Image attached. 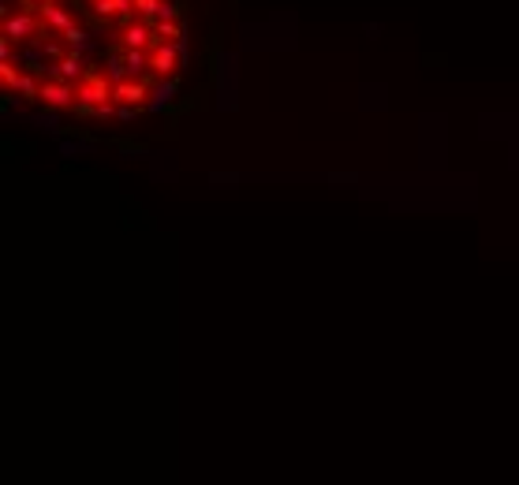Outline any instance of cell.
Here are the masks:
<instances>
[{
    "instance_id": "6da1fadb",
    "label": "cell",
    "mask_w": 519,
    "mask_h": 485,
    "mask_svg": "<svg viewBox=\"0 0 519 485\" xmlns=\"http://www.w3.org/2000/svg\"><path fill=\"white\" fill-rule=\"evenodd\" d=\"M38 19L41 15H30V11H15L4 19V38L8 41H26V38H34L38 34Z\"/></svg>"
},
{
    "instance_id": "7a4b0ae2",
    "label": "cell",
    "mask_w": 519,
    "mask_h": 485,
    "mask_svg": "<svg viewBox=\"0 0 519 485\" xmlns=\"http://www.w3.org/2000/svg\"><path fill=\"white\" fill-rule=\"evenodd\" d=\"M131 8H135V0H94L97 19H112V15H116V19H120L124 26H131V23H135Z\"/></svg>"
},
{
    "instance_id": "3957f363",
    "label": "cell",
    "mask_w": 519,
    "mask_h": 485,
    "mask_svg": "<svg viewBox=\"0 0 519 485\" xmlns=\"http://www.w3.org/2000/svg\"><path fill=\"white\" fill-rule=\"evenodd\" d=\"M41 101L49 105V109H71L75 101H71V97H75V90L68 86V82H41Z\"/></svg>"
},
{
    "instance_id": "277c9868",
    "label": "cell",
    "mask_w": 519,
    "mask_h": 485,
    "mask_svg": "<svg viewBox=\"0 0 519 485\" xmlns=\"http://www.w3.org/2000/svg\"><path fill=\"white\" fill-rule=\"evenodd\" d=\"M120 41L127 45V53H135V49H142V53H146V45L153 41V26L142 23V19H135L131 26H124V38Z\"/></svg>"
},
{
    "instance_id": "5b68a950",
    "label": "cell",
    "mask_w": 519,
    "mask_h": 485,
    "mask_svg": "<svg viewBox=\"0 0 519 485\" xmlns=\"http://www.w3.org/2000/svg\"><path fill=\"white\" fill-rule=\"evenodd\" d=\"M176 60H180V53H176V45H153V53H150V71L153 75H172L176 71Z\"/></svg>"
},
{
    "instance_id": "8992f818",
    "label": "cell",
    "mask_w": 519,
    "mask_h": 485,
    "mask_svg": "<svg viewBox=\"0 0 519 485\" xmlns=\"http://www.w3.org/2000/svg\"><path fill=\"white\" fill-rule=\"evenodd\" d=\"M112 101H116V105H131V109H138V105L146 101V82H135V79L120 82V86L112 90Z\"/></svg>"
},
{
    "instance_id": "52a82bcc",
    "label": "cell",
    "mask_w": 519,
    "mask_h": 485,
    "mask_svg": "<svg viewBox=\"0 0 519 485\" xmlns=\"http://www.w3.org/2000/svg\"><path fill=\"white\" fill-rule=\"evenodd\" d=\"M41 23L49 26V30H56V34H68L71 30V15L64 11V8H56V4H41Z\"/></svg>"
},
{
    "instance_id": "ba28073f",
    "label": "cell",
    "mask_w": 519,
    "mask_h": 485,
    "mask_svg": "<svg viewBox=\"0 0 519 485\" xmlns=\"http://www.w3.org/2000/svg\"><path fill=\"white\" fill-rule=\"evenodd\" d=\"M56 75H60V82L83 79V56H79V53H68V56L56 64Z\"/></svg>"
},
{
    "instance_id": "9c48e42d",
    "label": "cell",
    "mask_w": 519,
    "mask_h": 485,
    "mask_svg": "<svg viewBox=\"0 0 519 485\" xmlns=\"http://www.w3.org/2000/svg\"><path fill=\"white\" fill-rule=\"evenodd\" d=\"M153 41L157 45H176L180 41V23H157L153 26Z\"/></svg>"
},
{
    "instance_id": "30bf717a",
    "label": "cell",
    "mask_w": 519,
    "mask_h": 485,
    "mask_svg": "<svg viewBox=\"0 0 519 485\" xmlns=\"http://www.w3.org/2000/svg\"><path fill=\"white\" fill-rule=\"evenodd\" d=\"M135 11H138V19L142 23H157V11H161V0H135Z\"/></svg>"
},
{
    "instance_id": "8fae6325",
    "label": "cell",
    "mask_w": 519,
    "mask_h": 485,
    "mask_svg": "<svg viewBox=\"0 0 519 485\" xmlns=\"http://www.w3.org/2000/svg\"><path fill=\"white\" fill-rule=\"evenodd\" d=\"M172 94H176V79H168V82H161V86L153 90V101H150V109H165V105L172 101Z\"/></svg>"
},
{
    "instance_id": "7c38bea8",
    "label": "cell",
    "mask_w": 519,
    "mask_h": 485,
    "mask_svg": "<svg viewBox=\"0 0 519 485\" xmlns=\"http://www.w3.org/2000/svg\"><path fill=\"white\" fill-rule=\"evenodd\" d=\"M60 38H64V41L71 45V53H83V49L90 45V38H86V30H79V26H71L68 34H60Z\"/></svg>"
},
{
    "instance_id": "4fadbf2b",
    "label": "cell",
    "mask_w": 519,
    "mask_h": 485,
    "mask_svg": "<svg viewBox=\"0 0 519 485\" xmlns=\"http://www.w3.org/2000/svg\"><path fill=\"white\" fill-rule=\"evenodd\" d=\"M124 64H127V71H131V75H138V71L150 68V56H146L142 49H135V53H127V56H124Z\"/></svg>"
},
{
    "instance_id": "5bb4252c",
    "label": "cell",
    "mask_w": 519,
    "mask_h": 485,
    "mask_svg": "<svg viewBox=\"0 0 519 485\" xmlns=\"http://www.w3.org/2000/svg\"><path fill=\"white\" fill-rule=\"evenodd\" d=\"M180 19V4H172V0H161V11H157V23H176ZM153 23V26H157Z\"/></svg>"
},
{
    "instance_id": "9a60e30c",
    "label": "cell",
    "mask_w": 519,
    "mask_h": 485,
    "mask_svg": "<svg viewBox=\"0 0 519 485\" xmlns=\"http://www.w3.org/2000/svg\"><path fill=\"white\" fill-rule=\"evenodd\" d=\"M0 79H4V86L11 90V86H19V71H15V64H0Z\"/></svg>"
},
{
    "instance_id": "2e32d148",
    "label": "cell",
    "mask_w": 519,
    "mask_h": 485,
    "mask_svg": "<svg viewBox=\"0 0 519 485\" xmlns=\"http://www.w3.org/2000/svg\"><path fill=\"white\" fill-rule=\"evenodd\" d=\"M0 64H11V41L0 38Z\"/></svg>"
},
{
    "instance_id": "e0dca14e",
    "label": "cell",
    "mask_w": 519,
    "mask_h": 485,
    "mask_svg": "<svg viewBox=\"0 0 519 485\" xmlns=\"http://www.w3.org/2000/svg\"><path fill=\"white\" fill-rule=\"evenodd\" d=\"M41 4H56V0H41Z\"/></svg>"
}]
</instances>
